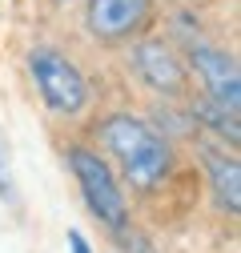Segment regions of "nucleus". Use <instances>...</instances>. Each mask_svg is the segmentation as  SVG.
Returning <instances> with one entry per match:
<instances>
[{"label": "nucleus", "mask_w": 241, "mask_h": 253, "mask_svg": "<svg viewBox=\"0 0 241 253\" xmlns=\"http://www.w3.org/2000/svg\"><path fill=\"white\" fill-rule=\"evenodd\" d=\"M133 69L161 97H181L185 92V65L173 52V44H165V41H141L133 48Z\"/></svg>", "instance_id": "nucleus-6"}, {"label": "nucleus", "mask_w": 241, "mask_h": 253, "mask_svg": "<svg viewBox=\"0 0 241 253\" xmlns=\"http://www.w3.org/2000/svg\"><path fill=\"white\" fill-rule=\"evenodd\" d=\"M189 65L201 77V84L209 88V101H217L225 109H241V73H237V60L225 56L221 48H209V44H193L189 48Z\"/></svg>", "instance_id": "nucleus-5"}, {"label": "nucleus", "mask_w": 241, "mask_h": 253, "mask_svg": "<svg viewBox=\"0 0 241 253\" xmlns=\"http://www.w3.org/2000/svg\"><path fill=\"white\" fill-rule=\"evenodd\" d=\"M69 249H73V253H93V249H88V241H84V237H80L77 229L69 233Z\"/></svg>", "instance_id": "nucleus-10"}, {"label": "nucleus", "mask_w": 241, "mask_h": 253, "mask_svg": "<svg viewBox=\"0 0 241 253\" xmlns=\"http://www.w3.org/2000/svg\"><path fill=\"white\" fill-rule=\"evenodd\" d=\"M101 141L105 149L117 157L120 173L129 177V185L137 189H153L169 177L173 169V153H169V141L129 113H113L101 121Z\"/></svg>", "instance_id": "nucleus-1"}, {"label": "nucleus", "mask_w": 241, "mask_h": 253, "mask_svg": "<svg viewBox=\"0 0 241 253\" xmlns=\"http://www.w3.org/2000/svg\"><path fill=\"white\" fill-rule=\"evenodd\" d=\"M209 185H213V197L225 213L241 209V165L237 157H221V153H209Z\"/></svg>", "instance_id": "nucleus-7"}, {"label": "nucleus", "mask_w": 241, "mask_h": 253, "mask_svg": "<svg viewBox=\"0 0 241 253\" xmlns=\"http://www.w3.org/2000/svg\"><path fill=\"white\" fill-rule=\"evenodd\" d=\"M0 201L4 205H16V177H12V165H8V149H4V137H0Z\"/></svg>", "instance_id": "nucleus-9"}, {"label": "nucleus", "mask_w": 241, "mask_h": 253, "mask_svg": "<svg viewBox=\"0 0 241 253\" xmlns=\"http://www.w3.org/2000/svg\"><path fill=\"white\" fill-rule=\"evenodd\" d=\"M205 125H213V129L221 133V137H229V145H237L241 141V129H237V113L233 109H225V105H217V101H197V109H193Z\"/></svg>", "instance_id": "nucleus-8"}, {"label": "nucleus", "mask_w": 241, "mask_h": 253, "mask_svg": "<svg viewBox=\"0 0 241 253\" xmlns=\"http://www.w3.org/2000/svg\"><path fill=\"white\" fill-rule=\"evenodd\" d=\"M149 12H153V0H88L84 8V24L97 41H129L137 37Z\"/></svg>", "instance_id": "nucleus-4"}, {"label": "nucleus", "mask_w": 241, "mask_h": 253, "mask_svg": "<svg viewBox=\"0 0 241 253\" xmlns=\"http://www.w3.org/2000/svg\"><path fill=\"white\" fill-rule=\"evenodd\" d=\"M69 165H73V173L80 181L84 205L93 209V217L105 221L113 233H120V229L129 225V201H125V193H120V185L113 181L109 165L101 161L93 149H80V145L69 149Z\"/></svg>", "instance_id": "nucleus-2"}, {"label": "nucleus", "mask_w": 241, "mask_h": 253, "mask_svg": "<svg viewBox=\"0 0 241 253\" xmlns=\"http://www.w3.org/2000/svg\"><path fill=\"white\" fill-rule=\"evenodd\" d=\"M28 69H33V81L40 88V97L52 113H80L88 105V84L80 77V69L73 65L69 56H60L52 48H37L33 56H28Z\"/></svg>", "instance_id": "nucleus-3"}]
</instances>
